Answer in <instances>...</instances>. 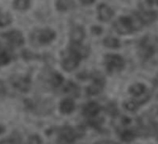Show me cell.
Here are the masks:
<instances>
[{
	"mask_svg": "<svg viewBox=\"0 0 158 144\" xmlns=\"http://www.w3.org/2000/svg\"><path fill=\"white\" fill-rule=\"evenodd\" d=\"M138 54L145 61L158 63V38L152 35L143 36L138 43Z\"/></svg>",
	"mask_w": 158,
	"mask_h": 144,
	"instance_id": "1",
	"label": "cell"
},
{
	"mask_svg": "<svg viewBox=\"0 0 158 144\" xmlns=\"http://www.w3.org/2000/svg\"><path fill=\"white\" fill-rule=\"evenodd\" d=\"M142 23L135 16H121L114 23L115 32L119 35H129L140 29Z\"/></svg>",
	"mask_w": 158,
	"mask_h": 144,
	"instance_id": "2",
	"label": "cell"
},
{
	"mask_svg": "<svg viewBox=\"0 0 158 144\" xmlns=\"http://www.w3.org/2000/svg\"><path fill=\"white\" fill-rule=\"evenodd\" d=\"M128 94L130 95L131 99L136 101L140 105V107L147 103L151 99V91L147 86L141 82L132 84L128 88Z\"/></svg>",
	"mask_w": 158,
	"mask_h": 144,
	"instance_id": "3",
	"label": "cell"
},
{
	"mask_svg": "<svg viewBox=\"0 0 158 144\" xmlns=\"http://www.w3.org/2000/svg\"><path fill=\"white\" fill-rule=\"evenodd\" d=\"M104 66L109 75L116 74L125 68V60L118 54H106L104 56Z\"/></svg>",
	"mask_w": 158,
	"mask_h": 144,
	"instance_id": "4",
	"label": "cell"
},
{
	"mask_svg": "<svg viewBox=\"0 0 158 144\" xmlns=\"http://www.w3.org/2000/svg\"><path fill=\"white\" fill-rule=\"evenodd\" d=\"M56 37V33L51 29L36 30L31 35V41L35 46H42L49 44Z\"/></svg>",
	"mask_w": 158,
	"mask_h": 144,
	"instance_id": "5",
	"label": "cell"
},
{
	"mask_svg": "<svg viewBox=\"0 0 158 144\" xmlns=\"http://www.w3.org/2000/svg\"><path fill=\"white\" fill-rule=\"evenodd\" d=\"M59 131V139L62 144H70L73 142L77 137L82 135V131L71 126H63Z\"/></svg>",
	"mask_w": 158,
	"mask_h": 144,
	"instance_id": "6",
	"label": "cell"
},
{
	"mask_svg": "<svg viewBox=\"0 0 158 144\" xmlns=\"http://www.w3.org/2000/svg\"><path fill=\"white\" fill-rule=\"evenodd\" d=\"M91 78L93 80V83L87 88V93L89 95H98L101 93L105 86V79L98 72H95L91 75Z\"/></svg>",
	"mask_w": 158,
	"mask_h": 144,
	"instance_id": "7",
	"label": "cell"
},
{
	"mask_svg": "<svg viewBox=\"0 0 158 144\" xmlns=\"http://www.w3.org/2000/svg\"><path fill=\"white\" fill-rule=\"evenodd\" d=\"M3 36L13 47H18L24 44V37L23 34L18 30H11L10 32H7L3 34Z\"/></svg>",
	"mask_w": 158,
	"mask_h": 144,
	"instance_id": "8",
	"label": "cell"
},
{
	"mask_svg": "<svg viewBox=\"0 0 158 144\" xmlns=\"http://www.w3.org/2000/svg\"><path fill=\"white\" fill-rule=\"evenodd\" d=\"M11 84L15 88L23 92L28 91L31 88V80L27 76H15L11 78Z\"/></svg>",
	"mask_w": 158,
	"mask_h": 144,
	"instance_id": "9",
	"label": "cell"
},
{
	"mask_svg": "<svg viewBox=\"0 0 158 144\" xmlns=\"http://www.w3.org/2000/svg\"><path fill=\"white\" fill-rule=\"evenodd\" d=\"M80 60H81L80 57H78L77 55H75L73 53H71L68 57H66L62 60L61 65H62V68L66 72H72L78 67Z\"/></svg>",
	"mask_w": 158,
	"mask_h": 144,
	"instance_id": "10",
	"label": "cell"
},
{
	"mask_svg": "<svg viewBox=\"0 0 158 144\" xmlns=\"http://www.w3.org/2000/svg\"><path fill=\"white\" fill-rule=\"evenodd\" d=\"M135 16L139 19V21L142 23V25L151 23L154 22L157 18L156 12L149 10H140L135 13Z\"/></svg>",
	"mask_w": 158,
	"mask_h": 144,
	"instance_id": "11",
	"label": "cell"
},
{
	"mask_svg": "<svg viewBox=\"0 0 158 144\" xmlns=\"http://www.w3.org/2000/svg\"><path fill=\"white\" fill-rule=\"evenodd\" d=\"M97 11H98V19L101 22H109L110 20H112V18L114 15V12L112 10V8H110L108 5L103 3L98 6Z\"/></svg>",
	"mask_w": 158,
	"mask_h": 144,
	"instance_id": "12",
	"label": "cell"
},
{
	"mask_svg": "<svg viewBox=\"0 0 158 144\" xmlns=\"http://www.w3.org/2000/svg\"><path fill=\"white\" fill-rule=\"evenodd\" d=\"M102 111V107L99 103L95 102V101H91L89 102L83 109V114L87 117H89V119L95 118L98 116V114L101 113Z\"/></svg>",
	"mask_w": 158,
	"mask_h": 144,
	"instance_id": "13",
	"label": "cell"
},
{
	"mask_svg": "<svg viewBox=\"0 0 158 144\" xmlns=\"http://www.w3.org/2000/svg\"><path fill=\"white\" fill-rule=\"evenodd\" d=\"M70 51L71 53H73L75 55H77L78 57L82 58H87L90 52V49L89 47L82 45L81 43H71L70 46Z\"/></svg>",
	"mask_w": 158,
	"mask_h": 144,
	"instance_id": "14",
	"label": "cell"
},
{
	"mask_svg": "<svg viewBox=\"0 0 158 144\" xmlns=\"http://www.w3.org/2000/svg\"><path fill=\"white\" fill-rule=\"evenodd\" d=\"M86 36V32L85 29L82 26H73L70 32V39L71 42L73 43H81Z\"/></svg>",
	"mask_w": 158,
	"mask_h": 144,
	"instance_id": "15",
	"label": "cell"
},
{
	"mask_svg": "<svg viewBox=\"0 0 158 144\" xmlns=\"http://www.w3.org/2000/svg\"><path fill=\"white\" fill-rule=\"evenodd\" d=\"M74 108H75L74 101L70 98L64 99L60 103V111L64 114H69V113H73Z\"/></svg>",
	"mask_w": 158,
	"mask_h": 144,
	"instance_id": "16",
	"label": "cell"
},
{
	"mask_svg": "<svg viewBox=\"0 0 158 144\" xmlns=\"http://www.w3.org/2000/svg\"><path fill=\"white\" fill-rule=\"evenodd\" d=\"M75 7L74 0H57L56 8L59 11L64 12L70 10H73Z\"/></svg>",
	"mask_w": 158,
	"mask_h": 144,
	"instance_id": "17",
	"label": "cell"
},
{
	"mask_svg": "<svg viewBox=\"0 0 158 144\" xmlns=\"http://www.w3.org/2000/svg\"><path fill=\"white\" fill-rule=\"evenodd\" d=\"M123 107L127 112L135 113V112H137L140 108V105L136 101H134L133 99L130 98V99H128V100H127V101H125L123 102Z\"/></svg>",
	"mask_w": 158,
	"mask_h": 144,
	"instance_id": "18",
	"label": "cell"
},
{
	"mask_svg": "<svg viewBox=\"0 0 158 144\" xmlns=\"http://www.w3.org/2000/svg\"><path fill=\"white\" fill-rule=\"evenodd\" d=\"M0 144H22V138L18 133L11 134L9 138L0 141Z\"/></svg>",
	"mask_w": 158,
	"mask_h": 144,
	"instance_id": "19",
	"label": "cell"
},
{
	"mask_svg": "<svg viewBox=\"0 0 158 144\" xmlns=\"http://www.w3.org/2000/svg\"><path fill=\"white\" fill-rule=\"evenodd\" d=\"M31 0H14L13 1V8L17 10H26L30 8Z\"/></svg>",
	"mask_w": 158,
	"mask_h": 144,
	"instance_id": "20",
	"label": "cell"
},
{
	"mask_svg": "<svg viewBox=\"0 0 158 144\" xmlns=\"http://www.w3.org/2000/svg\"><path fill=\"white\" fill-rule=\"evenodd\" d=\"M64 91H65L67 94H70L71 96L78 97V96H79V93H80V88H79L78 86L75 85L74 83H73V82H68V84L66 85V87H65V88H64Z\"/></svg>",
	"mask_w": 158,
	"mask_h": 144,
	"instance_id": "21",
	"label": "cell"
},
{
	"mask_svg": "<svg viewBox=\"0 0 158 144\" xmlns=\"http://www.w3.org/2000/svg\"><path fill=\"white\" fill-rule=\"evenodd\" d=\"M103 45L109 48H118L121 46L120 41L117 38L113 37V36H108V37L104 38L103 39Z\"/></svg>",
	"mask_w": 158,
	"mask_h": 144,
	"instance_id": "22",
	"label": "cell"
},
{
	"mask_svg": "<svg viewBox=\"0 0 158 144\" xmlns=\"http://www.w3.org/2000/svg\"><path fill=\"white\" fill-rule=\"evenodd\" d=\"M12 17L10 13H5L0 10V27H5L11 23Z\"/></svg>",
	"mask_w": 158,
	"mask_h": 144,
	"instance_id": "23",
	"label": "cell"
},
{
	"mask_svg": "<svg viewBox=\"0 0 158 144\" xmlns=\"http://www.w3.org/2000/svg\"><path fill=\"white\" fill-rule=\"evenodd\" d=\"M62 83H63V76L60 74H59V73H53L51 75V76H50V84L53 87L58 88Z\"/></svg>",
	"mask_w": 158,
	"mask_h": 144,
	"instance_id": "24",
	"label": "cell"
},
{
	"mask_svg": "<svg viewBox=\"0 0 158 144\" xmlns=\"http://www.w3.org/2000/svg\"><path fill=\"white\" fill-rule=\"evenodd\" d=\"M10 61V54L7 52V50H5L4 48L0 47V67L9 64Z\"/></svg>",
	"mask_w": 158,
	"mask_h": 144,
	"instance_id": "25",
	"label": "cell"
},
{
	"mask_svg": "<svg viewBox=\"0 0 158 144\" xmlns=\"http://www.w3.org/2000/svg\"><path fill=\"white\" fill-rule=\"evenodd\" d=\"M28 144H42V140L39 136L37 135H33L29 138Z\"/></svg>",
	"mask_w": 158,
	"mask_h": 144,
	"instance_id": "26",
	"label": "cell"
},
{
	"mask_svg": "<svg viewBox=\"0 0 158 144\" xmlns=\"http://www.w3.org/2000/svg\"><path fill=\"white\" fill-rule=\"evenodd\" d=\"M6 92H7L6 85H5V83H4L2 80H0V96L5 95Z\"/></svg>",
	"mask_w": 158,
	"mask_h": 144,
	"instance_id": "27",
	"label": "cell"
},
{
	"mask_svg": "<svg viewBox=\"0 0 158 144\" xmlns=\"http://www.w3.org/2000/svg\"><path fill=\"white\" fill-rule=\"evenodd\" d=\"M91 32H92L94 35H100L102 33V27H100V26H93L92 29H91Z\"/></svg>",
	"mask_w": 158,
	"mask_h": 144,
	"instance_id": "28",
	"label": "cell"
},
{
	"mask_svg": "<svg viewBox=\"0 0 158 144\" xmlns=\"http://www.w3.org/2000/svg\"><path fill=\"white\" fill-rule=\"evenodd\" d=\"M94 144H117V143L114 142V141H113V140H108V139H106V140H100V141H97V142L94 143Z\"/></svg>",
	"mask_w": 158,
	"mask_h": 144,
	"instance_id": "29",
	"label": "cell"
},
{
	"mask_svg": "<svg viewBox=\"0 0 158 144\" xmlns=\"http://www.w3.org/2000/svg\"><path fill=\"white\" fill-rule=\"evenodd\" d=\"M80 2L85 5V6H88V5H91L95 2V0H80Z\"/></svg>",
	"mask_w": 158,
	"mask_h": 144,
	"instance_id": "30",
	"label": "cell"
},
{
	"mask_svg": "<svg viewBox=\"0 0 158 144\" xmlns=\"http://www.w3.org/2000/svg\"><path fill=\"white\" fill-rule=\"evenodd\" d=\"M153 83H154V85H155V87L158 88V75L154 77V79H153Z\"/></svg>",
	"mask_w": 158,
	"mask_h": 144,
	"instance_id": "31",
	"label": "cell"
},
{
	"mask_svg": "<svg viewBox=\"0 0 158 144\" xmlns=\"http://www.w3.org/2000/svg\"><path fill=\"white\" fill-rule=\"evenodd\" d=\"M4 131H5V127H4V126H2V125H0V135L3 134V133H4Z\"/></svg>",
	"mask_w": 158,
	"mask_h": 144,
	"instance_id": "32",
	"label": "cell"
},
{
	"mask_svg": "<svg viewBox=\"0 0 158 144\" xmlns=\"http://www.w3.org/2000/svg\"><path fill=\"white\" fill-rule=\"evenodd\" d=\"M151 3H154L156 6H158V0H152Z\"/></svg>",
	"mask_w": 158,
	"mask_h": 144,
	"instance_id": "33",
	"label": "cell"
},
{
	"mask_svg": "<svg viewBox=\"0 0 158 144\" xmlns=\"http://www.w3.org/2000/svg\"><path fill=\"white\" fill-rule=\"evenodd\" d=\"M154 135L156 136V138H157V139H158V126H157V128H156V130H155V133H154Z\"/></svg>",
	"mask_w": 158,
	"mask_h": 144,
	"instance_id": "34",
	"label": "cell"
}]
</instances>
